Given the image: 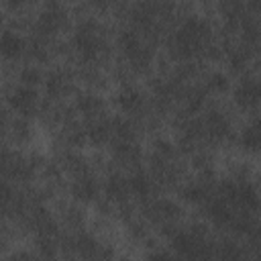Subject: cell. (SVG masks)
Listing matches in <instances>:
<instances>
[{"instance_id":"obj_23","label":"cell","mask_w":261,"mask_h":261,"mask_svg":"<svg viewBox=\"0 0 261 261\" xmlns=\"http://www.w3.org/2000/svg\"><path fill=\"white\" fill-rule=\"evenodd\" d=\"M257 181H259V186H261V165H259V173H257Z\"/></svg>"},{"instance_id":"obj_2","label":"cell","mask_w":261,"mask_h":261,"mask_svg":"<svg viewBox=\"0 0 261 261\" xmlns=\"http://www.w3.org/2000/svg\"><path fill=\"white\" fill-rule=\"evenodd\" d=\"M71 47L80 55V59H84L88 63L98 61L108 49V41H106L102 22L92 16L80 18L71 33Z\"/></svg>"},{"instance_id":"obj_15","label":"cell","mask_w":261,"mask_h":261,"mask_svg":"<svg viewBox=\"0 0 261 261\" xmlns=\"http://www.w3.org/2000/svg\"><path fill=\"white\" fill-rule=\"evenodd\" d=\"M128 186H130V194L137 198H147L153 192V177L147 171H133L128 175Z\"/></svg>"},{"instance_id":"obj_13","label":"cell","mask_w":261,"mask_h":261,"mask_svg":"<svg viewBox=\"0 0 261 261\" xmlns=\"http://www.w3.org/2000/svg\"><path fill=\"white\" fill-rule=\"evenodd\" d=\"M112 153L120 163H137L141 159L137 141H112Z\"/></svg>"},{"instance_id":"obj_5","label":"cell","mask_w":261,"mask_h":261,"mask_svg":"<svg viewBox=\"0 0 261 261\" xmlns=\"http://www.w3.org/2000/svg\"><path fill=\"white\" fill-rule=\"evenodd\" d=\"M232 102L247 112H261V77L247 75L232 90Z\"/></svg>"},{"instance_id":"obj_3","label":"cell","mask_w":261,"mask_h":261,"mask_svg":"<svg viewBox=\"0 0 261 261\" xmlns=\"http://www.w3.org/2000/svg\"><path fill=\"white\" fill-rule=\"evenodd\" d=\"M67 22V10L63 4L57 2H49L45 4L35 18V31L39 39H49L53 35H57Z\"/></svg>"},{"instance_id":"obj_14","label":"cell","mask_w":261,"mask_h":261,"mask_svg":"<svg viewBox=\"0 0 261 261\" xmlns=\"http://www.w3.org/2000/svg\"><path fill=\"white\" fill-rule=\"evenodd\" d=\"M212 188H208L204 181H188L181 188V198L190 204H206V200L210 198Z\"/></svg>"},{"instance_id":"obj_1","label":"cell","mask_w":261,"mask_h":261,"mask_svg":"<svg viewBox=\"0 0 261 261\" xmlns=\"http://www.w3.org/2000/svg\"><path fill=\"white\" fill-rule=\"evenodd\" d=\"M169 53L175 59L188 61L196 55H206L212 47V24L202 14H186L169 35Z\"/></svg>"},{"instance_id":"obj_19","label":"cell","mask_w":261,"mask_h":261,"mask_svg":"<svg viewBox=\"0 0 261 261\" xmlns=\"http://www.w3.org/2000/svg\"><path fill=\"white\" fill-rule=\"evenodd\" d=\"M18 80H20V84H27V86H35L37 88V84L39 82H43L45 77H43V73H41V69L37 67V65H24L22 69H20V73H18Z\"/></svg>"},{"instance_id":"obj_17","label":"cell","mask_w":261,"mask_h":261,"mask_svg":"<svg viewBox=\"0 0 261 261\" xmlns=\"http://www.w3.org/2000/svg\"><path fill=\"white\" fill-rule=\"evenodd\" d=\"M218 261H247V251L234 241H222L216 247Z\"/></svg>"},{"instance_id":"obj_6","label":"cell","mask_w":261,"mask_h":261,"mask_svg":"<svg viewBox=\"0 0 261 261\" xmlns=\"http://www.w3.org/2000/svg\"><path fill=\"white\" fill-rule=\"evenodd\" d=\"M114 102L122 114L133 116L145 108V94L135 84H122L114 94Z\"/></svg>"},{"instance_id":"obj_7","label":"cell","mask_w":261,"mask_h":261,"mask_svg":"<svg viewBox=\"0 0 261 261\" xmlns=\"http://www.w3.org/2000/svg\"><path fill=\"white\" fill-rule=\"evenodd\" d=\"M200 120H202V133L210 141H222L230 133V118L218 108L208 110L206 116Z\"/></svg>"},{"instance_id":"obj_10","label":"cell","mask_w":261,"mask_h":261,"mask_svg":"<svg viewBox=\"0 0 261 261\" xmlns=\"http://www.w3.org/2000/svg\"><path fill=\"white\" fill-rule=\"evenodd\" d=\"M75 110L80 114H84L88 120H94V118H100L104 114V100L94 94V92H80L75 96Z\"/></svg>"},{"instance_id":"obj_16","label":"cell","mask_w":261,"mask_h":261,"mask_svg":"<svg viewBox=\"0 0 261 261\" xmlns=\"http://www.w3.org/2000/svg\"><path fill=\"white\" fill-rule=\"evenodd\" d=\"M239 147L245 153H259L261 151V133L251 122H247L239 130Z\"/></svg>"},{"instance_id":"obj_4","label":"cell","mask_w":261,"mask_h":261,"mask_svg":"<svg viewBox=\"0 0 261 261\" xmlns=\"http://www.w3.org/2000/svg\"><path fill=\"white\" fill-rule=\"evenodd\" d=\"M6 102L10 106V110L20 116V118H29L31 114H35L39 110V90L35 86H27V84H14L10 90H8V96H6Z\"/></svg>"},{"instance_id":"obj_8","label":"cell","mask_w":261,"mask_h":261,"mask_svg":"<svg viewBox=\"0 0 261 261\" xmlns=\"http://www.w3.org/2000/svg\"><path fill=\"white\" fill-rule=\"evenodd\" d=\"M100 184H98V179L88 171V169H84V171H77V175H75V179L71 181V196L77 200V202H92V200H96V196L100 194Z\"/></svg>"},{"instance_id":"obj_18","label":"cell","mask_w":261,"mask_h":261,"mask_svg":"<svg viewBox=\"0 0 261 261\" xmlns=\"http://www.w3.org/2000/svg\"><path fill=\"white\" fill-rule=\"evenodd\" d=\"M228 86H230V80L222 69H212L204 80V90L212 94H222L228 90Z\"/></svg>"},{"instance_id":"obj_9","label":"cell","mask_w":261,"mask_h":261,"mask_svg":"<svg viewBox=\"0 0 261 261\" xmlns=\"http://www.w3.org/2000/svg\"><path fill=\"white\" fill-rule=\"evenodd\" d=\"M29 49L27 39L16 29H4L0 37V51L4 59H18Z\"/></svg>"},{"instance_id":"obj_22","label":"cell","mask_w":261,"mask_h":261,"mask_svg":"<svg viewBox=\"0 0 261 261\" xmlns=\"http://www.w3.org/2000/svg\"><path fill=\"white\" fill-rule=\"evenodd\" d=\"M249 122H251V124H253V126H255L259 133H261V112H257V114H255V116H253Z\"/></svg>"},{"instance_id":"obj_12","label":"cell","mask_w":261,"mask_h":261,"mask_svg":"<svg viewBox=\"0 0 261 261\" xmlns=\"http://www.w3.org/2000/svg\"><path fill=\"white\" fill-rule=\"evenodd\" d=\"M45 88H47V94L51 98H63L71 90V80H69V75L65 71L53 69L45 77Z\"/></svg>"},{"instance_id":"obj_21","label":"cell","mask_w":261,"mask_h":261,"mask_svg":"<svg viewBox=\"0 0 261 261\" xmlns=\"http://www.w3.org/2000/svg\"><path fill=\"white\" fill-rule=\"evenodd\" d=\"M8 261H45V257L37 255V253H31V251H14Z\"/></svg>"},{"instance_id":"obj_20","label":"cell","mask_w":261,"mask_h":261,"mask_svg":"<svg viewBox=\"0 0 261 261\" xmlns=\"http://www.w3.org/2000/svg\"><path fill=\"white\" fill-rule=\"evenodd\" d=\"M147 261H186V259L179 257V255H173V253H169V251H153V253L147 257Z\"/></svg>"},{"instance_id":"obj_11","label":"cell","mask_w":261,"mask_h":261,"mask_svg":"<svg viewBox=\"0 0 261 261\" xmlns=\"http://www.w3.org/2000/svg\"><path fill=\"white\" fill-rule=\"evenodd\" d=\"M104 194L114 200V202H124L130 196V186H128V177L120 175V173H110L102 186Z\"/></svg>"}]
</instances>
